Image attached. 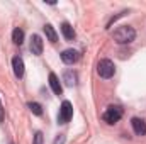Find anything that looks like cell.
Instances as JSON below:
<instances>
[{
	"label": "cell",
	"mask_w": 146,
	"mask_h": 144,
	"mask_svg": "<svg viewBox=\"0 0 146 144\" xmlns=\"http://www.w3.org/2000/svg\"><path fill=\"white\" fill-rule=\"evenodd\" d=\"M136 39V31L131 26H121L114 31V41L117 44H129Z\"/></svg>",
	"instance_id": "obj_1"
},
{
	"label": "cell",
	"mask_w": 146,
	"mask_h": 144,
	"mask_svg": "<svg viewBox=\"0 0 146 144\" xmlns=\"http://www.w3.org/2000/svg\"><path fill=\"white\" fill-rule=\"evenodd\" d=\"M97 73H99L100 78H106V80L112 78L114 73H115V66L110 59H100L99 65H97Z\"/></svg>",
	"instance_id": "obj_2"
},
{
	"label": "cell",
	"mask_w": 146,
	"mask_h": 144,
	"mask_svg": "<svg viewBox=\"0 0 146 144\" xmlns=\"http://www.w3.org/2000/svg\"><path fill=\"white\" fill-rule=\"evenodd\" d=\"M121 117H122V108L119 107V105H109L107 110L104 112V115H102V119L107 122V124H115V122H119L121 120Z\"/></svg>",
	"instance_id": "obj_3"
},
{
	"label": "cell",
	"mask_w": 146,
	"mask_h": 144,
	"mask_svg": "<svg viewBox=\"0 0 146 144\" xmlns=\"http://www.w3.org/2000/svg\"><path fill=\"white\" fill-rule=\"evenodd\" d=\"M73 117V107L68 100H65L60 107V114H58V124H68Z\"/></svg>",
	"instance_id": "obj_4"
},
{
	"label": "cell",
	"mask_w": 146,
	"mask_h": 144,
	"mask_svg": "<svg viewBox=\"0 0 146 144\" xmlns=\"http://www.w3.org/2000/svg\"><path fill=\"white\" fill-rule=\"evenodd\" d=\"M80 59V53L76 49H65L61 53V61L66 63V65H73Z\"/></svg>",
	"instance_id": "obj_5"
},
{
	"label": "cell",
	"mask_w": 146,
	"mask_h": 144,
	"mask_svg": "<svg viewBox=\"0 0 146 144\" xmlns=\"http://www.w3.org/2000/svg\"><path fill=\"white\" fill-rule=\"evenodd\" d=\"M42 48H44V44H42L41 36L34 34V36L31 37V44H29L31 53H33V54H36V56H41V54H42Z\"/></svg>",
	"instance_id": "obj_6"
},
{
	"label": "cell",
	"mask_w": 146,
	"mask_h": 144,
	"mask_svg": "<svg viewBox=\"0 0 146 144\" xmlns=\"http://www.w3.org/2000/svg\"><path fill=\"white\" fill-rule=\"evenodd\" d=\"M131 126L136 136H146V122L139 117H133L131 119Z\"/></svg>",
	"instance_id": "obj_7"
},
{
	"label": "cell",
	"mask_w": 146,
	"mask_h": 144,
	"mask_svg": "<svg viewBox=\"0 0 146 144\" xmlns=\"http://www.w3.org/2000/svg\"><path fill=\"white\" fill-rule=\"evenodd\" d=\"M49 87H51V90H53L54 95H61L63 93V87L60 83V78L54 73H49Z\"/></svg>",
	"instance_id": "obj_8"
},
{
	"label": "cell",
	"mask_w": 146,
	"mask_h": 144,
	"mask_svg": "<svg viewBox=\"0 0 146 144\" xmlns=\"http://www.w3.org/2000/svg\"><path fill=\"white\" fill-rule=\"evenodd\" d=\"M12 68H14V75L17 76V78H22L24 76V61H22V58H19V56H15L14 59H12Z\"/></svg>",
	"instance_id": "obj_9"
},
{
	"label": "cell",
	"mask_w": 146,
	"mask_h": 144,
	"mask_svg": "<svg viewBox=\"0 0 146 144\" xmlns=\"http://www.w3.org/2000/svg\"><path fill=\"white\" fill-rule=\"evenodd\" d=\"M63 81H65L66 87H75L76 81H78V76H76V73L73 71V70H68V71H65V75H63Z\"/></svg>",
	"instance_id": "obj_10"
},
{
	"label": "cell",
	"mask_w": 146,
	"mask_h": 144,
	"mask_svg": "<svg viewBox=\"0 0 146 144\" xmlns=\"http://www.w3.org/2000/svg\"><path fill=\"white\" fill-rule=\"evenodd\" d=\"M61 32H63V36H65V39L66 41H73L75 39V29L72 27V24H68V22H63L61 24Z\"/></svg>",
	"instance_id": "obj_11"
},
{
	"label": "cell",
	"mask_w": 146,
	"mask_h": 144,
	"mask_svg": "<svg viewBox=\"0 0 146 144\" xmlns=\"http://www.w3.org/2000/svg\"><path fill=\"white\" fill-rule=\"evenodd\" d=\"M42 29H44V34H46V37H48L49 42H56V41H58V34H56V31H54V27H53L51 24H46Z\"/></svg>",
	"instance_id": "obj_12"
},
{
	"label": "cell",
	"mask_w": 146,
	"mask_h": 144,
	"mask_svg": "<svg viewBox=\"0 0 146 144\" xmlns=\"http://www.w3.org/2000/svg\"><path fill=\"white\" fill-rule=\"evenodd\" d=\"M12 41H14V44H17V46H21V44L24 42V31H22L21 27H15V29H14V32H12Z\"/></svg>",
	"instance_id": "obj_13"
},
{
	"label": "cell",
	"mask_w": 146,
	"mask_h": 144,
	"mask_svg": "<svg viewBox=\"0 0 146 144\" xmlns=\"http://www.w3.org/2000/svg\"><path fill=\"white\" fill-rule=\"evenodd\" d=\"M27 107H29V110H31L34 115H42V107H41V104H37V102H29Z\"/></svg>",
	"instance_id": "obj_14"
},
{
	"label": "cell",
	"mask_w": 146,
	"mask_h": 144,
	"mask_svg": "<svg viewBox=\"0 0 146 144\" xmlns=\"http://www.w3.org/2000/svg\"><path fill=\"white\" fill-rule=\"evenodd\" d=\"M42 143H44V136H42L41 131H37L36 134H34V141H33V144H42Z\"/></svg>",
	"instance_id": "obj_15"
},
{
	"label": "cell",
	"mask_w": 146,
	"mask_h": 144,
	"mask_svg": "<svg viewBox=\"0 0 146 144\" xmlns=\"http://www.w3.org/2000/svg\"><path fill=\"white\" fill-rule=\"evenodd\" d=\"M65 141H66L65 134H58V136H56V139L53 141V144H65Z\"/></svg>",
	"instance_id": "obj_16"
},
{
	"label": "cell",
	"mask_w": 146,
	"mask_h": 144,
	"mask_svg": "<svg viewBox=\"0 0 146 144\" xmlns=\"http://www.w3.org/2000/svg\"><path fill=\"white\" fill-rule=\"evenodd\" d=\"M3 122V108L0 107V124Z\"/></svg>",
	"instance_id": "obj_17"
}]
</instances>
